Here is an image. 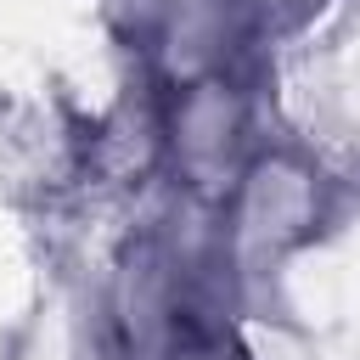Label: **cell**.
Segmentation results:
<instances>
[{
    "label": "cell",
    "instance_id": "6da1fadb",
    "mask_svg": "<svg viewBox=\"0 0 360 360\" xmlns=\"http://www.w3.org/2000/svg\"><path fill=\"white\" fill-rule=\"evenodd\" d=\"M354 197H360V180L332 158H321L315 141L270 129L253 146V158L242 163V174L214 208L219 242L248 287V309H253V287H264L287 259L332 236L354 208Z\"/></svg>",
    "mask_w": 360,
    "mask_h": 360
},
{
    "label": "cell",
    "instance_id": "7a4b0ae2",
    "mask_svg": "<svg viewBox=\"0 0 360 360\" xmlns=\"http://www.w3.org/2000/svg\"><path fill=\"white\" fill-rule=\"evenodd\" d=\"M158 101V186L186 202L219 208L253 146L270 135L264 56L202 68L152 84Z\"/></svg>",
    "mask_w": 360,
    "mask_h": 360
}]
</instances>
